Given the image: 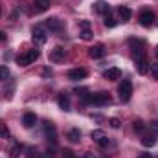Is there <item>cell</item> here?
<instances>
[{
	"mask_svg": "<svg viewBox=\"0 0 158 158\" xmlns=\"http://www.w3.org/2000/svg\"><path fill=\"white\" fill-rule=\"evenodd\" d=\"M39 50H28V52H24V53H20L19 57H17V63L20 64V66H30L31 63H35L37 59H39Z\"/></svg>",
	"mask_w": 158,
	"mask_h": 158,
	"instance_id": "cell-1",
	"label": "cell"
},
{
	"mask_svg": "<svg viewBox=\"0 0 158 158\" xmlns=\"http://www.w3.org/2000/svg\"><path fill=\"white\" fill-rule=\"evenodd\" d=\"M118 94H119V99L121 101H129L131 99V96H132V83H131V79H123L119 83Z\"/></svg>",
	"mask_w": 158,
	"mask_h": 158,
	"instance_id": "cell-2",
	"label": "cell"
},
{
	"mask_svg": "<svg viewBox=\"0 0 158 158\" xmlns=\"http://www.w3.org/2000/svg\"><path fill=\"white\" fill-rule=\"evenodd\" d=\"M131 55H132V59L134 61H140V59H143L145 57V48H143V42L142 40H136L132 39L131 40Z\"/></svg>",
	"mask_w": 158,
	"mask_h": 158,
	"instance_id": "cell-3",
	"label": "cell"
},
{
	"mask_svg": "<svg viewBox=\"0 0 158 158\" xmlns=\"http://www.w3.org/2000/svg\"><path fill=\"white\" fill-rule=\"evenodd\" d=\"M46 35H48V33H46V28H44V26H40V24H39V26H35V28L31 30V39H33L35 44H44L46 39H48Z\"/></svg>",
	"mask_w": 158,
	"mask_h": 158,
	"instance_id": "cell-4",
	"label": "cell"
},
{
	"mask_svg": "<svg viewBox=\"0 0 158 158\" xmlns=\"http://www.w3.org/2000/svg\"><path fill=\"white\" fill-rule=\"evenodd\" d=\"M64 55H66L64 48L55 46V48L50 52V61H52V63H61V61H64Z\"/></svg>",
	"mask_w": 158,
	"mask_h": 158,
	"instance_id": "cell-5",
	"label": "cell"
},
{
	"mask_svg": "<svg viewBox=\"0 0 158 158\" xmlns=\"http://www.w3.org/2000/svg\"><path fill=\"white\" fill-rule=\"evenodd\" d=\"M92 103L94 105H109L110 103V96H109V92H98V94H94L92 96Z\"/></svg>",
	"mask_w": 158,
	"mask_h": 158,
	"instance_id": "cell-6",
	"label": "cell"
},
{
	"mask_svg": "<svg viewBox=\"0 0 158 158\" xmlns=\"http://www.w3.org/2000/svg\"><path fill=\"white\" fill-rule=\"evenodd\" d=\"M153 22H155V13H153V11H143V13L140 15V24H142L143 28L153 26Z\"/></svg>",
	"mask_w": 158,
	"mask_h": 158,
	"instance_id": "cell-7",
	"label": "cell"
},
{
	"mask_svg": "<svg viewBox=\"0 0 158 158\" xmlns=\"http://www.w3.org/2000/svg\"><path fill=\"white\" fill-rule=\"evenodd\" d=\"M88 55H90L92 59H101V57L105 55V46H103V44H96V46H92V48L88 50Z\"/></svg>",
	"mask_w": 158,
	"mask_h": 158,
	"instance_id": "cell-8",
	"label": "cell"
},
{
	"mask_svg": "<svg viewBox=\"0 0 158 158\" xmlns=\"http://www.w3.org/2000/svg\"><path fill=\"white\" fill-rule=\"evenodd\" d=\"M86 76H88V72H86L85 68H74V70H70V72H68V79H72V81L85 79Z\"/></svg>",
	"mask_w": 158,
	"mask_h": 158,
	"instance_id": "cell-9",
	"label": "cell"
},
{
	"mask_svg": "<svg viewBox=\"0 0 158 158\" xmlns=\"http://www.w3.org/2000/svg\"><path fill=\"white\" fill-rule=\"evenodd\" d=\"M44 28H48L50 31H61L63 30V24H61L59 19H48L44 22Z\"/></svg>",
	"mask_w": 158,
	"mask_h": 158,
	"instance_id": "cell-10",
	"label": "cell"
},
{
	"mask_svg": "<svg viewBox=\"0 0 158 158\" xmlns=\"http://www.w3.org/2000/svg\"><path fill=\"white\" fill-rule=\"evenodd\" d=\"M94 11L99 13V15H107L110 11V6L107 2H103V0H98V2H94Z\"/></svg>",
	"mask_w": 158,
	"mask_h": 158,
	"instance_id": "cell-11",
	"label": "cell"
},
{
	"mask_svg": "<svg viewBox=\"0 0 158 158\" xmlns=\"http://www.w3.org/2000/svg\"><path fill=\"white\" fill-rule=\"evenodd\" d=\"M149 68H151V64H149V61L143 57V59H140V61H136V70H138V74H142V76H145L147 72H149Z\"/></svg>",
	"mask_w": 158,
	"mask_h": 158,
	"instance_id": "cell-12",
	"label": "cell"
},
{
	"mask_svg": "<svg viewBox=\"0 0 158 158\" xmlns=\"http://www.w3.org/2000/svg\"><path fill=\"white\" fill-rule=\"evenodd\" d=\"M37 123V116L33 114V112H26L24 116H22V125L26 127V129H30V127H33Z\"/></svg>",
	"mask_w": 158,
	"mask_h": 158,
	"instance_id": "cell-13",
	"label": "cell"
},
{
	"mask_svg": "<svg viewBox=\"0 0 158 158\" xmlns=\"http://www.w3.org/2000/svg\"><path fill=\"white\" fill-rule=\"evenodd\" d=\"M50 7V0H35L33 2V11L35 13H44Z\"/></svg>",
	"mask_w": 158,
	"mask_h": 158,
	"instance_id": "cell-14",
	"label": "cell"
},
{
	"mask_svg": "<svg viewBox=\"0 0 158 158\" xmlns=\"http://www.w3.org/2000/svg\"><path fill=\"white\" fill-rule=\"evenodd\" d=\"M57 103H59V107L63 109V110H70V98H68V94H59V98H57Z\"/></svg>",
	"mask_w": 158,
	"mask_h": 158,
	"instance_id": "cell-15",
	"label": "cell"
},
{
	"mask_svg": "<svg viewBox=\"0 0 158 158\" xmlns=\"http://www.w3.org/2000/svg\"><path fill=\"white\" fill-rule=\"evenodd\" d=\"M44 132H46L48 140L55 142V127H53V123H52V121H44Z\"/></svg>",
	"mask_w": 158,
	"mask_h": 158,
	"instance_id": "cell-16",
	"label": "cell"
},
{
	"mask_svg": "<svg viewBox=\"0 0 158 158\" xmlns=\"http://www.w3.org/2000/svg\"><path fill=\"white\" fill-rule=\"evenodd\" d=\"M103 76H105V79H109V81H116V79L121 77V70L119 68H109Z\"/></svg>",
	"mask_w": 158,
	"mask_h": 158,
	"instance_id": "cell-17",
	"label": "cell"
},
{
	"mask_svg": "<svg viewBox=\"0 0 158 158\" xmlns=\"http://www.w3.org/2000/svg\"><path fill=\"white\" fill-rule=\"evenodd\" d=\"M66 138H68L72 143H79V140H81V131H79V129H70L68 134H66Z\"/></svg>",
	"mask_w": 158,
	"mask_h": 158,
	"instance_id": "cell-18",
	"label": "cell"
},
{
	"mask_svg": "<svg viewBox=\"0 0 158 158\" xmlns=\"http://www.w3.org/2000/svg\"><path fill=\"white\" fill-rule=\"evenodd\" d=\"M142 143H143L145 147H153V145L156 143V136H155V134H145V136L142 138Z\"/></svg>",
	"mask_w": 158,
	"mask_h": 158,
	"instance_id": "cell-19",
	"label": "cell"
},
{
	"mask_svg": "<svg viewBox=\"0 0 158 158\" xmlns=\"http://www.w3.org/2000/svg\"><path fill=\"white\" fill-rule=\"evenodd\" d=\"M131 15H132V13H131V9H129L127 6H121V7H119V17L123 19V22H129V20H131Z\"/></svg>",
	"mask_w": 158,
	"mask_h": 158,
	"instance_id": "cell-20",
	"label": "cell"
},
{
	"mask_svg": "<svg viewBox=\"0 0 158 158\" xmlns=\"http://www.w3.org/2000/svg\"><path fill=\"white\" fill-rule=\"evenodd\" d=\"M132 127H134L136 132H143V129H145V125H143L142 119H134V121H132Z\"/></svg>",
	"mask_w": 158,
	"mask_h": 158,
	"instance_id": "cell-21",
	"label": "cell"
},
{
	"mask_svg": "<svg viewBox=\"0 0 158 158\" xmlns=\"http://www.w3.org/2000/svg\"><path fill=\"white\" fill-rule=\"evenodd\" d=\"M9 156L11 158H19L20 156V145H13V147L9 149Z\"/></svg>",
	"mask_w": 158,
	"mask_h": 158,
	"instance_id": "cell-22",
	"label": "cell"
},
{
	"mask_svg": "<svg viewBox=\"0 0 158 158\" xmlns=\"http://www.w3.org/2000/svg\"><path fill=\"white\" fill-rule=\"evenodd\" d=\"M90 136H92V140H96V142H98V140H101V138L105 136V132L98 129V131H92V134H90Z\"/></svg>",
	"mask_w": 158,
	"mask_h": 158,
	"instance_id": "cell-23",
	"label": "cell"
},
{
	"mask_svg": "<svg viewBox=\"0 0 158 158\" xmlns=\"http://www.w3.org/2000/svg\"><path fill=\"white\" fill-rule=\"evenodd\" d=\"M9 77V70H7V66H0V81H4V79Z\"/></svg>",
	"mask_w": 158,
	"mask_h": 158,
	"instance_id": "cell-24",
	"label": "cell"
},
{
	"mask_svg": "<svg viewBox=\"0 0 158 158\" xmlns=\"http://www.w3.org/2000/svg\"><path fill=\"white\" fill-rule=\"evenodd\" d=\"M105 26H107V28H114V26H116V20H114L110 15H107V17H105Z\"/></svg>",
	"mask_w": 158,
	"mask_h": 158,
	"instance_id": "cell-25",
	"label": "cell"
},
{
	"mask_svg": "<svg viewBox=\"0 0 158 158\" xmlns=\"http://www.w3.org/2000/svg\"><path fill=\"white\" fill-rule=\"evenodd\" d=\"M7 136H9V129L4 123H0V138H7Z\"/></svg>",
	"mask_w": 158,
	"mask_h": 158,
	"instance_id": "cell-26",
	"label": "cell"
},
{
	"mask_svg": "<svg viewBox=\"0 0 158 158\" xmlns=\"http://www.w3.org/2000/svg\"><path fill=\"white\" fill-rule=\"evenodd\" d=\"M61 155H63V158H77L76 155H74V151H70V149H63Z\"/></svg>",
	"mask_w": 158,
	"mask_h": 158,
	"instance_id": "cell-27",
	"label": "cell"
},
{
	"mask_svg": "<svg viewBox=\"0 0 158 158\" xmlns=\"http://www.w3.org/2000/svg\"><path fill=\"white\" fill-rule=\"evenodd\" d=\"M81 39L83 40H90L92 39V31H90V30H83V31H81Z\"/></svg>",
	"mask_w": 158,
	"mask_h": 158,
	"instance_id": "cell-28",
	"label": "cell"
},
{
	"mask_svg": "<svg viewBox=\"0 0 158 158\" xmlns=\"http://www.w3.org/2000/svg\"><path fill=\"white\" fill-rule=\"evenodd\" d=\"M28 153H30L28 158H39L40 156V153L37 151V149H33V147H30V149H28Z\"/></svg>",
	"mask_w": 158,
	"mask_h": 158,
	"instance_id": "cell-29",
	"label": "cell"
},
{
	"mask_svg": "<svg viewBox=\"0 0 158 158\" xmlns=\"http://www.w3.org/2000/svg\"><path fill=\"white\" fill-rule=\"evenodd\" d=\"M109 123H110V127H112V129H119V125H121V121H119L118 118H110V119H109Z\"/></svg>",
	"mask_w": 158,
	"mask_h": 158,
	"instance_id": "cell-30",
	"label": "cell"
},
{
	"mask_svg": "<svg viewBox=\"0 0 158 158\" xmlns=\"http://www.w3.org/2000/svg\"><path fill=\"white\" fill-rule=\"evenodd\" d=\"M149 72L153 74V79H156V81H158V64H151Z\"/></svg>",
	"mask_w": 158,
	"mask_h": 158,
	"instance_id": "cell-31",
	"label": "cell"
},
{
	"mask_svg": "<svg viewBox=\"0 0 158 158\" xmlns=\"http://www.w3.org/2000/svg\"><path fill=\"white\" fill-rule=\"evenodd\" d=\"M98 143H99V145H101V147H107V145H109V143H110V142H109V138H107V136H103V138H101V140H98Z\"/></svg>",
	"mask_w": 158,
	"mask_h": 158,
	"instance_id": "cell-32",
	"label": "cell"
},
{
	"mask_svg": "<svg viewBox=\"0 0 158 158\" xmlns=\"http://www.w3.org/2000/svg\"><path fill=\"white\" fill-rule=\"evenodd\" d=\"M79 28L81 30H90V22L88 20H83V22H79Z\"/></svg>",
	"mask_w": 158,
	"mask_h": 158,
	"instance_id": "cell-33",
	"label": "cell"
},
{
	"mask_svg": "<svg viewBox=\"0 0 158 158\" xmlns=\"http://www.w3.org/2000/svg\"><path fill=\"white\" fill-rule=\"evenodd\" d=\"M138 158H153V155H151V153H140Z\"/></svg>",
	"mask_w": 158,
	"mask_h": 158,
	"instance_id": "cell-34",
	"label": "cell"
},
{
	"mask_svg": "<svg viewBox=\"0 0 158 158\" xmlns=\"http://www.w3.org/2000/svg\"><path fill=\"white\" fill-rule=\"evenodd\" d=\"M39 158H53V155H52L50 151H46V153H42V155H40Z\"/></svg>",
	"mask_w": 158,
	"mask_h": 158,
	"instance_id": "cell-35",
	"label": "cell"
},
{
	"mask_svg": "<svg viewBox=\"0 0 158 158\" xmlns=\"http://www.w3.org/2000/svg\"><path fill=\"white\" fill-rule=\"evenodd\" d=\"M151 129H155V131H158V119H155V121H151Z\"/></svg>",
	"mask_w": 158,
	"mask_h": 158,
	"instance_id": "cell-36",
	"label": "cell"
},
{
	"mask_svg": "<svg viewBox=\"0 0 158 158\" xmlns=\"http://www.w3.org/2000/svg\"><path fill=\"white\" fill-rule=\"evenodd\" d=\"M81 158H96V156H94V153H85Z\"/></svg>",
	"mask_w": 158,
	"mask_h": 158,
	"instance_id": "cell-37",
	"label": "cell"
},
{
	"mask_svg": "<svg viewBox=\"0 0 158 158\" xmlns=\"http://www.w3.org/2000/svg\"><path fill=\"white\" fill-rule=\"evenodd\" d=\"M0 40H6V35H4L2 31H0Z\"/></svg>",
	"mask_w": 158,
	"mask_h": 158,
	"instance_id": "cell-38",
	"label": "cell"
},
{
	"mask_svg": "<svg viewBox=\"0 0 158 158\" xmlns=\"http://www.w3.org/2000/svg\"><path fill=\"white\" fill-rule=\"evenodd\" d=\"M155 53H156V55H158V46H156V50H155Z\"/></svg>",
	"mask_w": 158,
	"mask_h": 158,
	"instance_id": "cell-39",
	"label": "cell"
},
{
	"mask_svg": "<svg viewBox=\"0 0 158 158\" xmlns=\"http://www.w3.org/2000/svg\"><path fill=\"white\" fill-rule=\"evenodd\" d=\"M0 15H2V7H0Z\"/></svg>",
	"mask_w": 158,
	"mask_h": 158,
	"instance_id": "cell-40",
	"label": "cell"
}]
</instances>
